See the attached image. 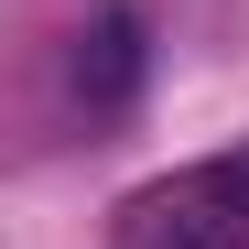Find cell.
<instances>
[{
	"label": "cell",
	"instance_id": "obj_1",
	"mask_svg": "<svg viewBox=\"0 0 249 249\" xmlns=\"http://www.w3.org/2000/svg\"><path fill=\"white\" fill-rule=\"evenodd\" d=\"M119 249H249V141L119 206Z\"/></svg>",
	"mask_w": 249,
	"mask_h": 249
},
{
	"label": "cell",
	"instance_id": "obj_2",
	"mask_svg": "<svg viewBox=\"0 0 249 249\" xmlns=\"http://www.w3.org/2000/svg\"><path fill=\"white\" fill-rule=\"evenodd\" d=\"M130 87H141V22L130 11H98L87 33H76V98H87V108H119Z\"/></svg>",
	"mask_w": 249,
	"mask_h": 249
}]
</instances>
